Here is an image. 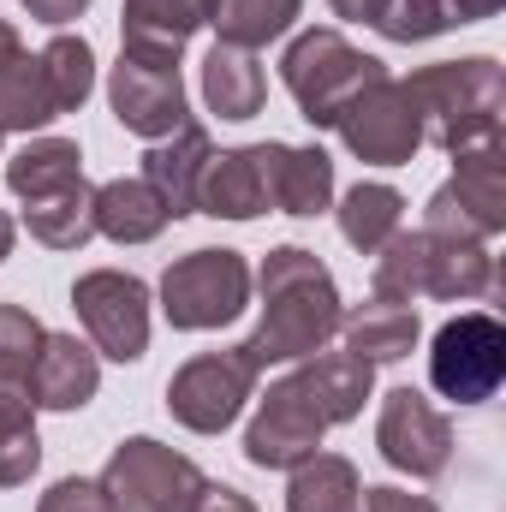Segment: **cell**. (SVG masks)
<instances>
[{"mask_svg": "<svg viewBox=\"0 0 506 512\" xmlns=\"http://www.w3.org/2000/svg\"><path fill=\"white\" fill-rule=\"evenodd\" d=\"M245 304H251V262L239 251H191L161 274V310L185 334L227 328L233 316H245Z\"/></svg>", "mask_w": 506, "mask_h": 512, "instance_id": "cell-6", "label": "cell"}, {"mask_svg": "<svg viewBox=\"0 0 506 512\" xmlns=\"http://www.w3.org/2000/svg\"><path fill=\"white\" fill-rule=\"evenodd\" d=\"M417 120H423V143H441L447 155L495 143L501 137V114H506V72L489 54L471 60H441L423 66L411 78H399Z\"/></svg>", "mask_w": 506, "mask_h": 512, "instance_id": "cell-2", "label": "cell"}, {"mask_svg": "<svg viewBox=\"0 0 506 512\" xmlns=\"http://www.w3.org/2000/svg\"><path fill=\"white\" fill-rule=\"evenodd\" d=\"M328 6H334V18H346V24H376L387 0H328Z\"/></svg>", "mask_w": 506, "mask_h": 512, "instance_id": "cell-38", "label": "cell"}, {"mask_svg": "<svg viewBox=\"0 0 506 512\" xmlns=\"http://www.w3.org/2000/svg\"><path fill=\"white\" fill-rule=\"evenodd\" d=\"M453 179L429 197L423 209V233L459 239V245H483L506 227V143H477L453 155Z\"/></svg>", "mask_w": 506, "mask_h": 512, "instance_id": "cell-5", "label": "cell"}, {"mask_svg": "<svg viewBox=\"0 0 506 512\" xmlns=\"http://www.w3.org/2000/svg\"><path fill=\"white\" fill-rule=\"evenodd\" d=\"M84 179V149L72 143V137H30L12 161H6V185H12V197H24V203H42V197H54V191H66V185H78Z\"/></svg>", "mask_w": 506, "mask_h": 512, "instance_id": "cell-25", "label": "cell"}, {"mask_svg": "<svg viewBox=\"0 0 506 512\" xmlns=\"http://www.w3.org/2000/svg\"><path fill=\"white\" fill-rule=\"evenodd\" d=\"M36 512H120V507L108 501V489H102L96 477H60V483L36 501Z\"/></svg>", "mask_w": 506, "mask_h": 512, "instance_id": "cell-34", "label": "cell"}, {"mask_svg": "<svg viewBox=\"0 0 506 512\" xmlns=\"http://www.w3.org/2000/svg\"><path fill=\"white\" fill-rule=\"evenodd\" d=\"M459 18H453V6L447 0H387L376 18V30L387 42H429V36H441V30H453Z\"/></svg>", "mask_w": 506, "mask_h": 512, "instance_id": "cell-33", "label": "cell"}, {"mask_svg": "<svg viewBox=\"0 0 506 512\" xmlns=\"http://www.w3.org/2000/svg\"><path fill=\"white\" fill-rule=\"evenodd\" d=\"M108 102H114V120L131 137H149V143L191 126L179 60H149V54H126L120 48V66L108 72Z\"/></svg>", "mask_w": 506, "mask_h": 512, "instance_id": "cell-12", "label": "cell"}, {"mask_svg": "<svg viewBox=\"0 0 506 512\" xmlns=\"http://www.w3.org/2000/svg\"><path fill=\"white\" fill-rule=\"evenodd\" d=\"M191 512H256L239 489H227V483H203V495L191 501Z\"/></svg>", "mask_w": 506, "mask_h": 512, "instance_id": "cell-36", "label": "cell"}, {"mask_svg": "<svg viewBox=\"0 0 506 512\" xmlns=\"http://www.w3.org/2000/svg\"><path fill=\"white\" fill-rule=\"evenodd\" d=\"M340 137H346V149L358 155V161H370V167H405L417 149H423V120H417V108H411V96H405V84L387 72L381 84H370L346 114H340Z\"/></svg>", "mask_w": 506, "mask_h": 512, "instance_id": "cell-14", "label": "cell"}, {"mask_svg": "<svg viewBox=\"0 0 506 512\" xmlns=\"http://www.w3.org/2000/svg\"><path fill=\"white\" fill-rule=\"evenodd\" d=\"M268 209V191H262V167H256V143L245 149H221L203 173V191H197V215H215V221H256Z\"/></svg>", "mask_w": 506, "mask_h": 512, "instance_id": "cell-21", "label": "cell"}, {"mask_svg": "<svg viewBox=\"0 0 506 512\" xmlns=\"http://www.w3.org/2000/svg\"><path fill=\"white\" fill-rule=\"evenodd\" d=\"M280 78H286V90H292V102H298V114L310 120L316 131H334L340 126V114L387 78V66H381L376 54H358L340 30H304V36H292V48L280 54Z\"/></svg>", "mask_w": 506, "mask_h": 512, "instance_id": "cell-4", "label": "cell"}, {"mask_svg": "<svg viewBox=\"0 0 506 512\" xmlns=\"http://www.w3.org/2000/svg\"><path fill=\"white\" fill-rule=\"evenodd\" d=\"M102 387V358L78 334H42L36 370H30V405L42 411H84Z\"/></svg>", "mask_w": 506, "mask_h": 512, "instance_id": "cell-16", "label": "cell"}, {"mask_svg": "<svg viewBox=\"0 0 506 512\" xmlns=\"http://www.w3.org/2000/svg\"><path fill=\"white\" fill-rule=\"evenodd\" d=\"M12 239H18V227H12V215H0V262L12 256Z\"/></svg>", "mask_w": 506, "mask_h": 512, "instance_id": "cell-41", "label": "cell"}, {"mask_svg": "<svg viewBox=\"0 0 506 512\" xmlns=\"http://www.w3.org/2000/svg\"><path fill=\"white\" fill-rule=\"evenodd\" d=\"M48 120H60V114H54L36 54H24V48L6 54L0 60V131H42Z\"/></svg>", "mask_w": 506, "mask_h": 512, "instance_id": "cell-28", "label": "cell"}, {"mask_svg": "<svg viewBox=\"0 0 506 512\" xmlns=\"http://www.w3.org/2000/svg\"><path fill=\"white\" fill-rule=\"evenodd\" d=\"M72 310L96 346V358L137 364L149 352V286L126 268H90L72 286Z\"/></svg>", "mask_w": 506, "mask_h": 512, "instance_id": "cell-9", "label": "cell"}, {"mask_svg": "<svg viewBox=\"0 0 506 512\" xmlns=\"http://www.w3.org/2000/svg\"><path fill=\"white\" fill-rule=\"evenodd\" d=\"M501 376H506V328L489 310H465V316L435 328V346H429L435 393H447L453 405H483V399H495Z\"/></svg>", "mask_w": 506, "mask_h": 512, "instance_id": "cell-8", "label": "cell"}, {"mask_svg": "<svg viewBox=\"0 0 506 512\" xmlns=\"http://www.w3.org/2000/svg\"><path fill=\"white\" fill-rule=\"evenodd\" d=\"M364 512H441V507L429 495H405L393 483H376V489H364Z\"/></svg>", "mask_w": 506, "mask_h": 512, "instance_id": "cell-35", "label": "cell"}, {"mask_svg": "<svg viewBox=\"0 0 506 512\" xmlns=\"http://www.w3.org/2000/svg\"><path fill=\"white\" fill-rule=\"evenodd\" d=\"M209 18H215V0H126L120 6V36H126V54L179 60L185 42Z\"/></svg>", "mask_w": 506, "mask_h": 512, "instance_id": "cell-18", "label": "cell"}, {"mask_svg": "<svg viewBox=\"0 0 506 512\" xmlns=\"http://www.w3.org/2000/svg\"><path fill=\"white\" fill-rule=\"evenodd\" d=\"M167 203L149 179H108L96 185V233H108L114 245H149L167 233Z\"/></svg>", "mask_w": 506, "mask_h": 512, "instance_id": "cell-22", "label": "cell"}, {"mask_svg": "<svg viewBox=\"0 0 506 512\" xmlns=\"http://www.w3.org/2000/svg\"><path fill=\"white\" fill-rule=\"evenodd\" d=\"M322 435H328V417L316 411V399L304 393V382L280 376V382H268L251 429H245V459L256 471H292L310 453H322Z\"/></svg>", "mask_w": 506, "mask_h": 512, "instance_id": "cell-11", "label": "cell"}, {"mask_svg": "<svg viewBox=\"0 0 506 512\" xmlns=\"http://www.w3.org/2000/svg\"><path fill=\"white\" fill-rule=\"evenodd\" d=\"M399 227H405V197H399L393 185L370 179V185H352V191L340 197V233H346L352 251L376 256Z\"/></svg>", "mask_w": 506, "mask_h": 512, "instance_id": "cell-27", "label": "cell"}, {"mask_svg": "<svg viewBox=\"0 0 506 512\" xmlns=\"http://www.w3.org/2000/svg\"><path fill=\"white\" fill-rule=\"evenodd\" d=\"M42 465V435H36V405L18 387H0V489H24Z\"/></svg>", "mask_w": 506, "mask_h": 512, "instance_id": "cell-29", "label": "cell"}, {"mask_svg": "<svg viewBox=\"0 0 506 512\" xmlns=\"http://www.w3.org/2000/svg\"><path fill=\"white\" fill-rule=\"evenodd\" d=\"M304 393L316 399V411L328 417V429L334 423H352L358 411H364V399L376 393V364H364V358H352V352H310V358H298V370H292Z\"/></svg>", "mask_w": 506, "mask_h": 512, "instance_id": "cell-19", "label": "cell"}, {"mask_svg": "<svg viewBox=\"0 0 506 512\" xmlns=\"http://www.w3.org/2000/svg\"><path fill=\"white\" fill-rule=\"evenodd\" d=\"M256 167H262V191L280 215L316 221L334 203V161L316 143H256Z\"/></svg>", "mask_w": 506, "mask_h": 512, "instance_id": "cell-15", "label": "cell"}, {"mask_svg": "<svg viewBox=\"0 0 506 512\" xmlns=\"http://www.w3.org/2000/svg\"><path fill=\"white\" fill-rule=\"evenodd\" d=\"M96 483L108 489V501L120 512H191L209 477L185 453L161 447L155 435H131L114 447V459L102 465Z\"/></svg>", "mask_w": 506, "mask_h": 512, "instance_id": "cell-7", "label": "cell"}, {"mask_svg": "<svg viewBox=\"0 0 506 512\" xmlns=\"http://www.w3.org/2000/svg\"><path fill=\"white\" fill-rule=\"evenodd\" d=\"M495 292V256L483 245H459L441 233H393L376 251V298L417 304V298H489Z\"/></svg>", "mask_w": 506, "mask_h": 512, "instance_id": "cell-3", "label": "cell"}, {"mask_svg": "<svg viewBox=\"0 0 506 512\" xmlns=\"http://www.w3.org/2000/svg\"><path fill=\"white\" fill-rule=\"evenodd\" d=\"M36 66H42L48 96H54V114H72V108L90 102V90H96V48L84 36H54L36 54Z\"/></svg>", "mask_w": 506, "mask_h": 512, "instance_id": "cell-31", "label": "cell"}, {"mask_svg": "<svg viewBox=\"0 0 506 512\" xmlns=\"http://www.w3.org/2000/svg\"><path fill=\"white\" fill-rule=\"evenodd\" d=\"M256 280H262V316H256L251 340H245V358L256 370L310 358L340 334L346 304H340V286H334L328 262L316 251L280 245V251H268Z\"/></svg>", "mask_w": 506, "mask_h": 512, "instance_id": "cell-1", "label": "cell"}, {"mask_svg": "<svg viewBox=\"0 0 506 512\" xmlns=\"http://www.w3.org/2000/svg\"><path fill=\"white\" fill-rule=\"evenodd\" d=\"M262 96H268V78H262L251 48L215 42L209 60H203V102H209V114H221V120H256Z\"/></svg>", "mask_w": 506, "mask_h": 512, "instance_id": "cell-23", "label": "cell"}, {"mask_svg": "<svg viewBox=\"0 0 506 512\" xmlns=\"http://www.w3.org/2000/svg\"><path fill=\"white\" fill-rule=\"evenodd\" d=\"M376 447L393 471L429 483V477H441V471L453 465V423H447L417 387H393V393L381 399Z\"/></svg>", "mask_w": 506, "mask_h": 512, "instance_id": "cell-13", "label": "cell"}, {"mask_svg": "<svg viewBox=\"0 0 506 512\" xmlns=\"http://www.w3.org/2000/svg\"><path fill=\"white\" fill-rule=\"evenodd\" d=\"M24 227L48 251H84L96 239V185L78 179V185H66L42 203H24Z\"/></svg>", "mask_w": 506, "mask_h": 512, "instance_id": "cell-26", "label": "cell"}, {"mask_svg": "<svg viewBox=\"0 0 506 512\" xmlns=\"http://www.w3.org/2000/svg\"><path fill=\"white\" fill-rule=\"evenodd\" d=\"M298 12H304V0H215V18H209V24L221 30V42L256 54V48L280 42Z\"/></svg>", "mask_w": 506, "mask_h": 512, "instance_id": "cell-30", "label": "cell"}, {"mask_svg": "<svg viewBox=\"0 0 506 512\" xmlns=\"http://www.w3.org/2000/svg\"><path fill=\"white\" fill-rule=\"evenodd\" d=\"M340 334H346L352 358H364V364H399V358H411L423 322H417V304L370 298V304H358V310L340 316Z\"/></svg>", "mask_w": 506, "mask_h": 512, "instance_id": "cell-20", "label": "cell"}, {"mask_svg": "<svg viewBox=\"0 0 506 512\" xmlns=\"http://www.w3.org/2000/svg\"><path fill=\"white\" fill-rule=\"evenodd\" d=\"M209 161H215V143H209V131L191 120V126H179L173 137H155V143H149L137 179H149V185L161 191L167 215L185 221V215H197V191H203Z\"/></svg>", "mask_w": 506, "mask_h": 512, "instance_id": "cell-17", "label": "cell"}, {"mask_svg": "<svg viewBox=\"0 0 506 512\" xmlns=\"http://www.w3.org/2000/svg\"><path fill=\"white\" fill-rule=\"evenodd\" d=\"M256 370L245 358V346H227V352H203L191 358L173 382H167V411L173 423H185L191 435H221L239 423L245 399L256 393Z\"/></svg>", "mask_w": 506, "mask_h": 512, "instance_id": "cell-10", "label": "cell"}, {"mask_svg": "<svg viewBox=\"0 0 506 512\" xmlns=\"http://www.w3.org/2000/svg\"><path fill=\"white\" fill-rule=\"evenodd\" d=\"M18 48H24V42H18V30L0 18V60H6V54H18Z\"/></svg>", "mask_w": 506, "mask_h": 512, "instance_id": "cell-40", "label": "cell"}, {"mask_svg": "<svg viewBox=\"0 0 506 512\" xmlns=\"http://www.w3.org/2000/svg\"><path fill=\"white\" fill-rule=\"evenodd\" d=\"M0 137H6V131H0Z\"/></svg>", "mask_w": 506, "mask_h": 512, "instance_id": "cell-42", "label": "cell"}, {"mask_svg": "<svg viewBox=\"0 0 506 512\" xmlns=\"http://www.w3.org/2000/svg\"><path fill=\"white\" fill-rule=\"evenodd\" d=\"M447 6H453V18H459V24H477V18H495L506 0H447Z\"/></svg>", "mask_w": 506, "mask_h": 512, "instance_id": "cell-39", "label": "cell"}, {"mask_svg": "<svg viewBox=\"0 0 506 512\" xmlns=\"http://www.w3.org/2000/svg\"><path fill=\"white\" fill-rule=\"evenodd\" d=\"M286 512H364V477L340 453H310L292 465L286 483Z\"/></svg>", "mask_w": 506, "mask_h": 512, "instance_id": "cell-24", "label": "cell"}, {"mask_svg": "<svg viewBox=\"0 0 506 512\" xmlns=\"http://www.w3.org/2000/svg\"><path fill=\"white\" fill-rule=\"evenodd\" d=\"M84 6H90V0H24V12H30L36 24H72Z\"/></svg>", "mask_w": 506, "mask_h": 512, "instance_id": "cell-37", "label": "cell"}, {"mask_svg": "<svg viewBox=\"0 0 506 512\" xmlns=\"http://www.w3.org/2000/svg\"><path fill=\"white\" fill-rule=\"evenodd\" d=\"M42 334H48V328H42L24 304H0V387L30 393V370H36Z\"/></svg>", "mask_w": 506, "mask_h": 512, "instance_id": "cell-32", "label": "cell"}]
</instances>
